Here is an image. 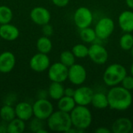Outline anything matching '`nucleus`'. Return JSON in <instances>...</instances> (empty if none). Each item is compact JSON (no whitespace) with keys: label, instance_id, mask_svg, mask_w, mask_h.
<instances>
[{"label":"nucleus","instance_id":"14","mask_svg":"<svg viewBox=\"0 0 133 133\" xmlns=\"http://www.w3.org/2000/svg\"><path fill=\"white\" fill-rule=\"evenodd\" d=\"M16 57L11 51H6L0 54V72L9 73L15 67Z\"/></svg>","mask_w":133,"mask_h":133},{"label":"nucleus","instance_id":"30","mask_svg":"<svg viewBox=\"0 0 133 133\" xmlns=\"http://www.w3.org/2000/svg\"><path fill=\"white\" fill-rule=\"evenodd\" d=\"M44 128V121L41 120L37 118H31V121L29 124V129L33 132H37L40 129Z\"/></svg>","mask_w":133,"mask_h":133},{"label":"nucleus","instance_id":"26","mask_svg":"<svg viewBox=\"0 0 133 133\" xmlns=\"http://www.w3.org/2000/svg\"><path fill=\"white\" fill-rule=\"evenodd\" d=\"M76 57L74 55V54L72 53V51H63L59 56V59H60V62H62L63 65H65V66H67L68 68H69L70 66H72V65H74L76 63Z\"/></svg>","mask_w":133,"mask_h":133},{"label":"nucleus","instance_id":"22","mask_svg":"<svg viewBox=\"0 0 133 133\" xmlns=\"http://www.w3.org/2000/svg\"><path fill=\"white\" fill-rule=\"evenodd\" d=\"M37 49L39 52L44 54H49L52 49V42L50 40L49 37L42 36L38 38L36 43Z\"/></svg>","mask_w":133,"mask_h":133},{"label":"nucleus","instance_id":"32","mask_svg":"<svg viewBox=\"0 0 133 133\" xmlns=\"http://www.w3.org/2000/svg\"><path fill=\"white\" fill-rule=\"evenodd\" d=\"M42 32L44 36L50 37L54 33V29L53 26L50 23H47L42 26Z\"/></svg>","mask_w":133,"mask_h":133},{"label":"nucleus","instance_id":"18","mask_svg":"<svg viewBox=\"0 0 133 133\" xmlns=\"http://www.w3.org/2000/svg\"><path fill=\"white\" fill-rule=\"evenodd\" d=\"M132 129V122L128 118H119L111 125V132L114 133H130Z\"/></svg>","mask_w":133,"mask_h":133},{"label":"nucleus","instance_id":"9","mask_svg":"<svg viewBox=\"0 0 133 133\" xmlns=\"http://www.w3.org/2000/svg\"><path fill=\"white\" fill-rule=\"evenodd\" d=\"M69 68L62 62H55L48 68V76L51 82L63 83L68 79Z\"/></svg>","mask_w":133,"mask_h":133},{"label":"nucleus","instance_id":"10","mask_svg":"<svg viewBox=\"0 0 133 133\" xmlns=\"http://www.w3.org/2000/svg\"><path fill=\"white\" fill-rule=\"evenodd\" d=\"M87 77V69L81 64L75 63L69 68L68 79L73 85L81 86L86 81Z\"/></svg>","mask_w":133,"mask_h":133},{"label":"nucleus","instance_id":"3","mask_svg":"<svg viewBox=\"0 0 133 133\" xmlns=\"http://www.w3.org/2000/svg\"><path fill=\"white\" fill-rule=\"evenodd\" d=\"M47 125L51 131L67 132V131L72 127L70 114L60 110L54 111L47 119Z\"/></svg>","mask_w":133,"mask_h":133},{"label":"nucleus","instance_id":"7","mask_svg":"<svg viewBox=\"0 0 133 133\" xmlns=\"http://www.w3.org/2000/svg\"><path fill=\"white\" fill-rule=\"evenodd\" d=\"M94 30L99 40H106L115 30V22L110 17H103L97 21Z\"/></svg>","mask_w":133,"mask_h":133},{"label":"nucleus","instance_id":"4","mask_svg":"<svg viewBox=\"0 0 133 133\" xmlns=\"http://www.w3.org/2000/svg\"><path fill=\"white\" fill-rule=\"evenodd\" d=\"M126 75L127 70L125 66L118 63H114L105 69L103 74V81L105 85L112 87L121 84Z\"/></svg>","mask_w":133,"mask_h":133},{"label":"nucleus","instance_id":"34","mask_svg":"<svg viewBox=\"0 0 133 133\" xmlns=\"http://www.w3.org/2000/svg\"><path fill=\"white\" fill-rule=\"evenodd\" d=\"M75 90H76V89H73L72 87H66V88H65V95L68 96V97H73Z\"/></svg>","mask_w":133,"mask_h":133},{"label":"nucleus","instance_id":"15","mask_svg":"<svg viewBox=\"0 0 133 133\" xmlns=\"http://www.w3.org/2000/svg\"><path fill=\"white\" fill-rule=\"evenodd\" d=\"M15 112L16 118L24 122L29 121L34 116L33 105L28 102H19L15 107Z\"/></svg>","mask_w":133,"mask_h":133},{"label":"nucleus","instance_id":"31","mask_svg":"<svg viewBox=\"0 0 133 133\" xmlns=\"http://www.w3.org/2000/svg\"><path fill=\"white\" fill-rule=\"evenodd\" d=\"M122 86L128 90L132 91L133 90V76L126 75L121 83Z\"/></svg>","mask_w":133,"mask_h":133},{"label":"nucleus","instance_id":"1","mask_svg":"<svg viewBox=\"0 0 133 133\" xmlns=\"http://www.w3.org/2000/svg\"><path fill=\"white\" fill-rule=\"evenodd\" d=\"M107 96L109 108L113 110L120 111H125L132 104L133 97L131 91L126 90L122 86L118 85L111 87Z\"/></svg>","mask_w":133,"mask_h":133},{"label":"nucleus","instance_id":"5","mask_svg":"<svg viewBox=\"0 0 133 133\" xmlns=\"http://www.w3.org/2000/svg\"><path fill=\"white\" fill-rule=\"evenodd\" d=\"M34 117L43 121L47 119L54 112V106L48 99L39 98L33 104Z\"/></svg>","mask_w":133,"mask_h":133},{"label":"nucleus","instance_id":"23","mask_svg":"<svg viewBox=\"0 0 133 133\" xmlns=\"http://www.w3.org/2000/svg\"><path fill=\"white\" fill-rule=\"evenodd\" d=\"M26 129L25 122L15 118L12 121L7 123V132L8 133H22Z\"/></svg>","mask_w":133,"mask_h":133},{"label":"nucleus","instance_id":"35","mask_svg":"<svg viewBox=\"0 0 133 133\" xmlns=\"http://www.w3.org/2000/svg\"><path fill=\"white\" fill-rule=\"evenodd\" d=\"M95 132L97 133H110L112 132L111 129H109L106 127H99L95 130Z\"/></svg>","mask_w":133,"mask_h":133},{"label":"nucleus","instance_id":"27","mask_svg":"<svg viewBox=\"0 0 133 133\" xmlns=\"http://www.w3.org/2000/svg\"><path fill=\"white\" fill-rule=\"evenodd\" d=\"M12 17L13 13L9 7L6 5H0V25L10 23Z\"/></svg>","mask_w":133,"mask_h":133},{"label":"nucleus","instance_id":"6","mask_svg":"<svg viewBox=\"0 0 133 133\" xmlns=\"http://www.w3.org/2000/svg\"><path fill=\"white\" fill-rule=\"evenodd\" d=\"M73 21L79 30L90 26L94 21L93 12L88 7H79L74 12Z\"/></svg>","mask_w":133,"mask_h":133},{"label":"nucleus","instance_id":"25","mask_svg":"<svg viewBox=\"0 0 133 133\" xmlns=\"http://www.w3.org/2000/svg\"><path fill=\"white\" fill-rule=\"evenodd\" d=\"M16 117V116L15 112V108H13L12 105L5 104L0 108V118L2 122L8 123L12 119H14Z\"/></svg>","mask_w":133,"mask_h":133},{"label":"nucleus","instance_id":"29","mask_svg":"<svg viewBox=\"0 0 133 133\" xmlns=\"http://www.w3.org/2000/svg\"><path fill=\"white\" fill-rule=\"evenodd\" d=\"M72 51L74 54L76 58H84L88 56L89 47H87L84 44H75L72 47Z\"/></svg>","mask_w":133,"mask_h":133},{"label":"nucleus","instance_id":"16","mask_svg":"<svg viewBox=\"0 0 133 133\" xmlns=\"http://www.w3.org/2000/svg\"><path fill=\"white\" fill-rule=\"evenodd\" d=\"M19 36V30L10 23L0 25V37L6 41H13Z\"/></svg>","mask_w":133,"mask_h":133},{"label":"nucleus","instance_id":"13","mask_svg":"<svg viewBox=\"0 0 133 133\" xmlns=\"http://www.w3.org/2000/svg\"><path fill=\"white\" fill-rule=\"evenodd\" d=\"M31 20L37 25L43 26L49 23L51 20V12L49 10L43 6H37L32 9L30 12Z\"/></svg>","mask_w":133,"mask_h":133},{"label":"nucleus","instance_id":"24","mask_svg":"<svg viewBox=\"0 0 133 133\" xmlns=\"http://www.w3.org/2000/svg\"><path fill=\"white\" fill-rule=\"evenodd\" d=\"M79 37L84 43L88 44H93L96 42V41L97 40L95 30L91 28L90 26L81 29L79 32Z\"/></svg>","mask_w":133,"mask_h":133},{"label":"nucleus","instance_id":"36","mask_svg":"<svg viewBox=\"0 0 133 133\" xmlns=\"http://www.w3.org/2000/svg\"><path fill=\"white\" fill-rule=\"evenodd\" d=\"M7 132V123L3 122L0 123V133Z\"/></svg>","mask_w":133,"mask_h":133},{"label":"nucleus","instance_id":"40","mask_svg":"<svg viewBox=\"0 0 133 133\" xmlns=\"http://www.w3.org/2000/svg\"><path fill=\"white\" fill-rule=\"evenodd\" d=\"M130 51H131V55H132V56L133 57V46H132V48L130 49Z\"/></svg>","mask_w":133,"mask_h":133},{"label":"nucleus","instance_id":"19","mask_svg":"<svg viewBox=\"0 0 133 133\" xmlns=\"http://www.w3.org/2000/svg\"><path fill=\"white\" fill-rule=\"evenodd\" d=\"M48 95L55 101H58L65 95V87L62 83L51 82L48 90Z\"/></svg>","mask_w":133,"mask_h":133},{"label":"nucleus","instance_id":"28","mask_svg":"<svg viewBox=\"0 0 133 133\" xmlns=\"http://www.w3.org/2000/svg\"><path fill=\"white\" fill-rule=\"evenodd\" d=\"M119 45L124 51H130L133 46V35L131 33H125L119 40Z\"/></svg>","mask_w":133,"mask_h":133},{"label":"nucleus","instance_id":"33","mask_svg":"<svg viewBox=\"0 0 133 133\" xmlns=\"http://www.w3.org/2000/svg\"><path fill=\"white\" fill-rule=\"evenodd\" d=\"M70 0H51L52 3L58 7H65L69 3Z\"/></svg>","mask_w":133,"mask_h":133},{"label":"nucleus","instance_id":"20","mask_svg":"<svg viewBox=\"0 0 133 133\" xmlns=\"http://www.w3.org/2000/svg\"><path fill=\"white\" fill-rule=\"evenodd\" d=\"M92 106L98 110H103L106 109L108 105V99L107 94L101 93V92H97L94 93L92 97L91 104Z\"/></svg>","mask_w":133,"mask_h":133},{"label":"nucleus","instance_id":"11","mask_svg":"<svg viewBox=\"0 0 133 133\" xmlns=\"http://www.w3.org/2000/svg\"><path fill=\"white\" fill-rule=\"evenodd\" d=\"M50 65V58L47 54L38 52L33 55L30 60V67L36 72H43L48 69Z\"/></svg>","mask_w":133,"mask_h":133},{"label":"nucleus","instance_id":"38","mask_svg":"<svg viewBox=\"0 0 133 133\" xmlns=\"http://www.w3.org/2000/svg\"><path fill=\"white\" fill-rule=\"evenodd\" d=\"M47 132H48V131H47V130H45V129L43 128V129H40V130H39V131H38L37 133H47Z\"/></svg>","mask_w":133,"mask_h":133},{"label":"nucleus","instance_id":"2","mask_svg":"<svg viewBox=\"0 0 133 133\" xmlns=\"http://www.w3.org/2000/svg\"><path fill=\"white\" fill-rule=\"evenodd\" d=\"M69 114L72 126L77 129L79 132H84L92 124V113L87 106L76 105Z\"/></svg>","mask_w":133,"mask_h":133},{"label":"nucleus","instance_id":"8","mask_svg":"<svg viewBox=\"0 0 133 133\" xmlns=\"http://www.w3.org/2000/svg\"><path fill=\"white\" fill-rule=\"evenodd\" d=\"M88 57L95 64L103 65L107 62L109 55L108 50L102 44L94 42L89 47Z\"/></svg>","mask_w":133,"mask_h":133},{"label":"nucleus","instance_id":"21","mask_svg":"<svg viewBox=\"0 0 133 133\" xmlns=\"http://www.w3.org/2000/svg\"><path fill=\"white\" fill-rule=\"evenodd\" d=\"M76 106V101L73 97L64 95L62 98L58 101V110L70 113L73 108Z\"/></svg>","mask_w":133,"mask_h":133},{"label":"nucleus","instance_id":"39","mask_svg":"<svg viewBox=\"0 0 133 133\" xmlns=\"http://www.w3.org/2000/svg\"><path fill=\"white\" fill-rule=\"evenodd\" d=\"M130 73H131L132 76H133V62L132 63L131 67H130Z\"/></svg>","mask_w":133,"mask_h":133},{"label":"nucleus","instance_id":"41","mask_svg":"<svg viewBox=\"0 0 133 133\" xmlns=\"http://www.w3.org/2000/svg\"><path fill=\"white\" fill-rule=\"evenodd\" d=\"M0 40H1V37H0Z\"/></svg>","mask_w":133,"mask_h":133},{"label":"nucleus","instance_id":"17","mask_svg":"<svg viewBox=\"0 0 133 133\" xmlns=\"http://www.w3.org/2000/svg\"><path fill=\"white\" fill-rule=\"evenodd\" d=\"M121 30L125 33L133 32V11L125 10L120 13L118 19Z\"/></svg>","mask_w":133,"mask_h":133},{"label":"nucleus","instance_id":"37","mask_svg":"<svg viewBox=\"0 0 133 133\" xmlns=\"http://www.w3.org/2000/svg\"><path fill=\"white\" fill-rule=\"evenodd\" d=\"M125 2L129 8L133 9V0H125Z\"/></svg>","mask_w":133,"mask_h":133},{"label":"nucleus","instance_id":"12","mask_svg":"<svg viewBox=\"0 0 133 133\" xmlns=\"http://www.w3.org/2000/svg\"><path fill=\"white\" fill-rule=\"evenodd\" d=\"M94 92V90L87 86H82L76 89L73 98L76 105L88 106L91 104L92 97Z\"/></svg>","mask_w":133,"mask_h":133}]
</instances>
